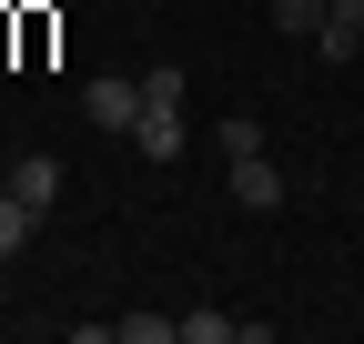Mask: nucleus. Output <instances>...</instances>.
<instances>
[{
	"mask_svg": "<svg viewBox=\"0 0 364 344\" xmlns=\"http://www.w3.org/2000/svg\"><path fill=\"white\" fill-rule=\"evenodd\" d=\"M81 122L91 132H142V81H122V71L81 81Z\"/></svg>",
	"mask_w": 364,
	"mask_h": 344,
	"instance_id": "1",
	"label": "nucleus"
},
{
	"mask_svg": "<svg viewBox=\"0 0 364 344\" xmlns=\"http://www.w3.org/2000/svg\"><path fill=\"white\" fill-rule=\"evenodd\" d=\"M0 183H11L31 213H51V203H61V152H11V172H0Z\"/></svg>",
	"mask_w": 364,
	"mask_h": 344,
	"instance_id": "2",
	"label": "nucleus"
},
{
	"mask_svg": "<svg viewBox=\"0 0 364 344\" xmlns=\"http://www.w3.org/2000/svg\"><path fill=\"white\" fill-rule=\"evenodd\" d=\"M193 132H182V102H142V162H182Z\"/></svg>",
	"mask_w": 364,
	"mask_h": 344,
	"instance_id": "3",
	"label": "nucleus"
},
{
	"mask_svg": "<svg viewBox=\"0 0 364 344\" xmlns=\"http://www.w3.org/2000/svg\"><path fill=\"white\" fill-rule=\"evenodd\" d=\"M233 203H243V213H273V203H284V172H273V152H243V162H233Z\"/></svg>",
	"mask_w": 364,
	"mask_h": 344,
	"instance_id": "4",
	"label": "nucleus"
},
{
	"mask_svg": "<svg viewBox=\"0 0 364 344\" xmlns=\"http://www.w3.org/2000/svg\"><path fill=\"white\" fill-rule=\"evenodd\" d=\"M31 233H41V213H31V203H21L11 183H0V264H11V253H21Z\"/></svg>",
	"mask_w": 364,
	"mask_h": 344,
	"instance_id": "5",
	"label": "nucleus"
},
{
	"mask_svg": "<svg viewBox=\"0 0 364 344\" xmlns=\"http://www.w3.org/2000/svg\"><path fill=\"white\" fill-rule=\"evenodd\" d=\"M324 21H334V0H273V31L284 41H314Z\"/></svg>",
	"mask_w": 364,
	"mask_h": 344,
	"instance_id": "6",
	"label": "nucleus"
},
{
	"mask_svg": "<svg viewBox=\"0 0 364 344\" xmlns=\"http://www.w3.org/2000/svg\"><path fill=\"white\" fill-rule=\"evenodd\" d=\"M172 334H182V344H243L233 314H172Z\"/></svg>",
	"mask_w": 364,
	"mask_h": 344,
	"instance_id": "7",
	"label": "nucleus"
},
{
	"mask_svg": "<svg viewBox=\"0 0 364 344\" xmlns=\"http://www.w3.org/2000/svg\"><path fill=\"white\" fill-rule=\"evenodd\" d=\"M314 51H324V61H354V51H364V21H344V11H334L324 31H314Z\"/></svg>",
	"mask_w": 364,
	"mask_h": 344,
	"instance_id": "8",
	"label": "nucleus"
},
{
	"mask_svg": "<svg viewBox=\"0 0 364 344\" xmlns=\"http://www.w3.org/2000/svg\"><path fill=\"white\" fill-rule=\"evenodd\" d=\"M112 344H172V314H112Z\"/></svg>",
	"mask_w": 364,
	"mask_h": 344,
	"instance_id": "9",
	"label": "nucleus"
},
{
	"mask_svg": "<svg viewBox=\"0 0 364 344\" xmlns=\"http://www.w3.org/2000/svg\"><path fill=\"white\" fill-rule=\"evenodd\" d=\"M182 92H193V71H182V61H152V71H142V102H182Z\"/></svg>",
	"mask_w": 364,
	"mask_h": 344,
	"instance_id": "10",
	"label": "nucleus"
},
{
	"mask_svg": "<svg viewBox=\"0 0 364 344\" xmlns=\"http://www.w3.org/2000/svg\"><path fill=\"white\" fill-rule=\"evenodd\" d=\"M243 152H263V122H253V112L223 122V162H243Z\"/></svg>",
	"mask_w": 364,
	"mask_h": 344,
	"instance_id": "11",
	"label": "nucleus"
},
{
	"mask_svg": "<svg viewBox=\"0 0 364 344\" xmlns=\"http://www.w3.org/2000/svg\"><path fill=\"white\" fill-rule=\"evenodd\" d=\"M334 11H344V21H364V0H334Z\"/></svg>",
	"mask_w": 364,
	"mask_h": 344,
	"instance_id": "12",
	"label": "nucleus"
}]
</instances>
